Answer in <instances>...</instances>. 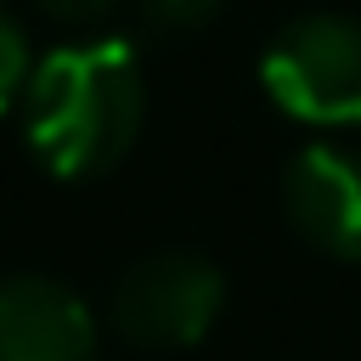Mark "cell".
Masks as SVG:
<instances>
[{"label":"cell","instance_id":"6da1fadb","mask_svg":"<svg viewBox=\"0 0 361 361\" xmlns=\"http://www.w3.org/2000/svg\"><path fill=\"white\" fill-rule=\"evenodd\" d=\"M141 118H147V79L124 39L56 45L45 62H34V79L23 90L28 147L62 180L113 169L135 147Z\"/></svg>","mask_w":361,"mask_h":361},{"label":"cell","instance_id":"7a4b0ae2","mask_svg":"<svg viewBox=\"0 0 361 361\" xmlns=\"http://www.w3.org/2000/svg\"><path fill=\"white\" fill-rule=\"evenodd\" d=\"M259 85L305 124H361V17L299 11L282 23L259 56Z\"/></svg>","mask_w":361,"mask_h":361},{"label":"cell","instance_id":"3957f363","mask_svg":"<svg viewBox=\"0 0 361 361\" xmlns=\"http://www.w3.org/2000/svg\"><path fill=\"white\" fill-rule=\"evenodd\" d=\"M226 305V276L203 254H147L113 288V327L147 350L197 344Z\"/></svg>","mask_w":361,"mask_h":361},{"label":"cell","instance_id":"277c9868","mask_svg":"<svg viewBox=\"0 0 361 361\" xmlns=\"http://www.w3.org/2000/svg\"><path fill=\"white\" fill-rule=\"evenodd\" d=\"M282 209L310 248L361 259V152L338 141L299 147L282 175Z\"/></svg>","mask_w":361,"mask_h":361},{"label":"cell","instance_id":"5b68a950","mask_svg":"<svg viewBox=\"0 0 361 361\" xmlns=\"http://www.w3.org/2000/svg\"><path fill=\"white\" fill-rule=\"evenodd\" d=\"M96 322L85 299L34 271L0 276V361H90Z\"/></svg>","mask_w":361,"mask_h":361},{"label":"cell","instance_id":"8992f818","mask_svg":"<svg viewBox=\"0 0 361 361\" xmlns=\"http://www.w3.org/2000/svg\"><path fill=\"white\" fill-rule=\"evenodd\" d=\"M34 79V62H28V34L11 11H0V113L28 90Z\"/></svg>","mask_w":361,"mask_h":361},{"label":"cell","instance_id":"52a82bcc","mask_svg":"<svg viewBox=\"0 0 361 361\" xmlns=\"http://www.w3.org/2000/svg\"><path fill=\"white\" fill-rule=\"evenodd\" d=\"M220 11V0H141V17L152 34H192Z\"/></svg>","mask_w":361,"mask_h":361},{"label":"cell","instance_id":"ba28073f","mask_svg":"<svg viewBox=\"0 0 361 361\" xmlns=\"http://www.w3.org/2000/svg\"><path fill=\"white\" fill-rule=\"evenodd\" d=\"M39 11H51V17H62V23H96V17H107L118 0H34Z\"/></svg>","mask_w":361,"mask_h":361}]
</instances>
